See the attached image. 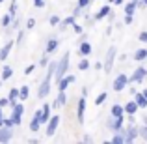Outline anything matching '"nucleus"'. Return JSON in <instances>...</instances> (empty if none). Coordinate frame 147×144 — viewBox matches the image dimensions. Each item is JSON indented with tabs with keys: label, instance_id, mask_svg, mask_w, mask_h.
I'll return each mask as SVG.
<instances>
[{
	"label": "nucleus",
	"instance_id": "1",
	"mask_svg": "<svg viewBox=\"0 0 147 144\" xmlns=\"http://www.w3.org/2000/svg\"><path fill=\"white\" fill-rule=\"evenodd\" d=\"M54 73H56V62H50L49 68H47V73H45L43 83L39 84V88H37V97H39V99H45V97L49 96L50 84H52V79H54Z\"/></svg>",
	"mask_w": 147,
	"mask_h": 144
},
{
	"label": "nucleus",
	"instance_id": "2",
	"mask_svg": "<svg viewBox=\"0 0 147 144\" xmlns=\"http://www.w3.org/2000/svg\"><path fill=\"white\" fill-rule=\"evenodd\" d=\"M69 56H71V53H63V56L60 58V60L56 62V73H54V81L56 83H60L61 79H63L65 75H67V69H69Z\"/></svg>",
	"mask_w": 147,
	"mask_h": 144
},
{
	"label": "nucleus",
	"instance_id": "3",
	"mask_svg": "<svg viewBox=\"0 0 147 144\" xmlns=\"http://www.w3.org/2000/svg\"><path fill=\"white\" fill-rule=\"evenodd\" d=\"M115 56H117V51H115V47H110V49H108V53H106V56H104V64H102L104 73H110L112 71L114 62H115Z\"/></svg>",
	"mask_w": 147,
	"mask_h": 144
},
{
	"label": "nucleus",
	"instance_id": "4",
	"mask_svg": "<svg viewBox=\"0 0 147 144\" xmlns=\"http://www.w3.org/2000/svg\"><path fill=\"white\" fill-rule=\"evenodd\" d=\"M129 77L125 75V73H119L117 77L114 79V84H112V88H114V92H123L127 86H129Z\"/></svg>",
	"mask_w": 147,
	"mask_h": 144
},
{
	"label": "nucleus",
	"instance_id": "5",
	"mask_svg": "<svg viewBox=\"0 0 147 144\" xmlns=\"http://www.w3.org/2000/svg\"><path fill=\"white\" fill-rule=\"evenodd\" d=\"M58 127H60V114H52L50 120L47 122V126H45V133H47L49 137H52L58 131Z\"/></svg>",
	"mask_w": 147,
	"mask_h": 144
},
{
	"label": "nucleus",
	"instance_id": "6",
	"mask_svg": "<svg viewBox=\"0 0 147 144\" xmlns=\"http://www.w3.org/2000/svg\"><path fill=\"white\" fill-rule=\"evenodd\" d=\"M144 79H147V69L140 66V68H136V69H134V73L129 77V83L130 84H138V83H142Z\"/></svg>",
	"mask_w": 147,
	"mask_h": 144
},
{
	"label": "nucleus",
	"instance_id": "7",
	"mask_svg": "<svg viewBox=\"0 0 147 144\" xmlns=\"http://www.w3.org/2000/svg\"><path fill=\"white\" fill-rule=\"evenodd\" d=\"M86 96H80V99L76 101V120L78 124H84V114H86Z\"/></svg>",
	"mask_w": 147,
	"mask_h": 144
},
{
	"label": "nucleus",
	"instance_id": "8",
	"mask_svg": "<svg viewBox=\"0 0 147 144\" xmlns=\"http://www.w3.org/2000/svg\"><path fill=\"white\" fill-rule=\"evenodd\" d=\"M123 135H125V142H134L138 137H140V127L129 126L127 129H123Z\"/></svg>",
	"mask_w": 147,
	"mask_h": 144
},
{
	"label": "nucleus",
	"instance_id": "9",
	"mask_svg": "<svg viewBox=\"0 0 147 144\" xmlns=\"http://www.w3.org/2000/svg\"><path fill=\"white\" fill-rule=\"evenodd\" d=\"M108 127L114 131H121L125 127V116H112L110 122H108Z\"/></svg>",
	"mask_w": 147,
	"mask_h": 144
},
{
	"label": "nucleus",
	"instance_id": "10",
	"mask_svg": "<svg viewBox=\"0 0 147 144\" xmlns=\"http://www.w3.org/2000/svg\"><path fill=\"white\" fill-rule=\"evenodd\" d=\"M41 127H43V124H41V109H39V111H36L34 118L30 120V131H32V133H37Z\"/></svg>",
	"mask_w": 147,
	"mask_h": 144
},
{
	"label": "nucleus",
	"instance_id": "11",
	"mask_svg": "<svg viewBox=\"0 0 147 144\" xmlns=\"http://www.w3.org/2000/svg\"><path fill=\"white\" fill-rule=\"evenodd\" d=\"M13 133H11V127H6V126H0V142H9Z\"/></svg>",
	"mask_w": 147,
	"mask_h": 144
},
{
	"label": "nucleus",
	"instance_id": "12",
	"mask_svg": "<svg viewBox=\"0 0 147 144\" xmlns=\"http://www.w3.org/2000/svg\"><path fill=\"white\" fill-rule=\"evenodd\" d=\"M50 109H52V107H50L49 103H45L43 107H41V124H43V127L47 126V122L50 120V116H52V114H50Z\"/></svg>",
	"mask_w": 147,
	"mask_h": 144
},
{
	"label": "nucleus",
	"instance_id": "13",
	"mask_svg": "<svg viewBox=\"0 0 147 144\" xmlns=\"http://www.w3.org/2000/svg\"><path fill=\"white\" fill-rule=\"evenodd\" d=\"M73 83H75V75H65L63 79L58 83V90H67L69 84H73Z\"/></svg>",
	"mask_w": 147,
	"mask_h": 144
},
{
	"label": "nucleus",
	"instance_id": "14",
	"mask_svg": "<svg viewBox=\"0 0 147 144\" xmlns=\"http://www.w3.org/2000/svg\"><path fill=\"white\" fill-rule=\"evenodd\" d=\"M63 105H67V94L65 90H58V97L52 103V107H63Z\"/></svg>",
	"mask_w": 147,
	"mask_h": 144
},
{
	"label": "nucleus",
	"instance_id": "15",
	"mask_svg": "<svg viewBox=\"0 0 147 144\" xmlns=\"http://www.w3.org/2000/svg\"><path fill=\"white\" fill-rule=\"evenodd\" d=\"M58 45H60V40H56V38H50L47 41V45H45V53L47 54H52L54 51L58 49Z\"/></svg>",
	"mask_w": 147,
	"mask_h": 144
},
{
	"label": "nucleus",
	"instance_id": "16",
	"mask_svg": "<svg viewBox=\"0 0 147 144\" xmlns=\"http://www.w3.org/2000/svg\"><path fill=\"white\" fill-rule=\"evenodd\" d=\"M110 11H112V8H110V4H104L102 8L95 13V21H100V19H104V17H108L110 15Z\"/></svg>",
	"mask_w": 147,
	"mask_h": 144
},
{
	"label": "nucleus",
	"instance_id": "17",
	"mask_svg": "<svg viewBox=\"0 0 147 144\" xmlns=\"http://www.w3.org/2000/svg\"><path fill=\"white\" fill-rule=\"evenodd\" d=\"M7 99H9L11 105H15L17 101H21V88H11L9 94H7Z\"/></svg>",
	"mask_w": 147,
	"mask_h": 144
},
{
	"label": "nucleus",
	"instance_id": "18",
	"mask_svg": "<svg viewBox=\"0 0 147 144\" xmlns=\"http://www.w3.org/2000/svg\"><path fill=\"white\" fill-rule=\"evenodd\" d=\"M138 103H136V99L134 101H129V103H125V114L127 116H132V114H136L138 112Z\"/></svg>",
	"mask_w": 147,
	"mask_h": 144
},
{
	"label": "nucleus",
	"instance_id": "19",
	"mask_svg": "<svg viewBox=\"0 0 147 144\" xmlns=\"http://www.w3.org/2000/svg\"><path fill=\"white\" fill-rule=\"evenodd\" d=\"M91 51H93V47H91V43H90V41H82V43H80V47H78L80 56H90V54H91Z\"/></svg>",
	"mask_w": 147,
	"mask_h": 144
},
{
	"label": "nucleus",
	"instance_id": "20",
	"mask_svg": "<svg viewBox=\"0 0 147 144\" xmlns=\"http://www.w3.org/2000/svg\"><path fill=\"white\" fill-rule=\"evenodd\" d=\"M13 43H15V41H7V43H4V47L0 49V60H6V58L9 56L11 49H13Z\"/></svg>",
	"mask_w": 147,
	"mask_h": 144
},
{
	"label": "nucleus",
	"instance_id": "21",
	"mask_svg": "<svg viewBox=\"0 0 147 144\" xmlns=\"http://www.w3.org/2000/svg\"><path fill=\"white\" fill-rule=\"evenodd\" d=\"M110 114L112 116H125V105H119V103H114L110 109Z\"/></svg>",
	"mask_w": 147,
	"mask_h": 144
},
{
	"label": "nucleus",
	"instance_id": "22",
	"mask_svg": "<svg viewBox=\"0 0 147 144\" xmlns=\"http://www.w3.org/2000/svg\"><path fill=\"white\" fill-rule=\"evenodd\" d=\"M134 99H136V103H138V107H140V109H147V97L144 96V92H136Z\"/></svg>",
	"mask_w": 147,
	"mask_h": 144
},
{
	"label": "nucleus",
	"instance_id": "23",
	"mask_svg": "<svg viewBox=\"0 0 147 144\" xmlns=\"http://www.w3.org/2000/svg\"><path fill=\"white\" fill-rule=\"evenodd\" d=\"M11 77H13V68H11V66H4L0 79H2V81H7V79H11Z\"/></svg>",
	"mask_w": 147,
	"mask_h": 144
},
{
	"label": "nucleus",
	"instance_id": "24",
	"mask_svg": "<svg viewBox=\"0 0 147 144\" xmlns=\"http://www.w3.org/2000/svg\"><path fill=\"white\" fill-rule=\"evenodd\" d=\"M112 144H123L125 142V135H123V129L121 131H115V135L112 137V141H110Z\"/></svg>",
	"mask_w": 147,
	"mask_h": 144
},
{
	"label": "nucleus",
	"instance_id": "25",
	"mask_svg": "<svg viewBox=\"0 0 147 144\" xmlns=\"http://www.w3.org/2000/svg\"><path fill=\"white\" fill-rule=\"evenodd\" d=\"M134 60H136V62L147 60V49H138L136 53H134Z\"/></svg>",
	"mask_w": 147,
	"mask_h": 144
},
{
	"label": "nucleus",
	"instance_id": "26",
	"mask_svg": "<svg viewBox=\"0 0 147 144\" xmlns=\"http://www.w3.org/2000/svg\"><path fill=\"white\" fill-rule=\"evenodd\" d=\"M75 19H76V15H69V17H65L63 21H61V26H63L61 30H65V26H73V25H75Z\"/></svg>",
	"mask_w": 147,
	"mask_h": 144
},
{
	"label": "nucleus",
	"instance_id": "27",
	"mask_svg": "<svg viewBox=\"0 0 147 144\" xmlns=\"http://www.w3.org/2000/svg\"><path fill=\"white\" fill-rule=\"evenodd\" d=\"M11 120H13V124H15V127L17 126H21L22 124V114H19V112H11Z\"/></svg>",
	"mask_w": 147,
	"mask_h": 144
},
{
	"label": "nucleus",
	"instance_id": "28",
	"mask_svg": "<svg viewBox=\"0 0 147 144\" xmlns=\"http://www.w3.org/2000/svg\"><path fill=\"white\" fill-rule=\"evenodd\" d=\"M30 97V86H21V101H26Z\"/></svg>",
	"mask_w": 147,
	"mask_h": 144
},
{
	"label": "nucleus",
	"instance_id": "29",
	"mask_svg": "<svg viewBox=\"0 0 147 144\" xmlns=\"http://www.w3.org/2000/svg\"><path fill=\"white\" fill-rule=\"evenodd\" d=\"M106 97H108V94L106 92H100V94L95 97V105H97V107H100V105L104 103V101H106Z\"/></svg>",
	"mask_w": 147,
	"mask_h": 144
},
{
	"label": "nucleus",
	"instance_id": "30",
	"mask_svg": "<svg viewBox=\"0 0 147 144\" xmlns=\"http://www.w3.org/2000/svg\"><path fill=\"white\" fill-rule=\"evenodd\" d=\"M78 69H80V71H86V69H90V60H88L86 56H84L82 60L78 62Z\"/></svg>",
	"mask_w": 147,
	"mask_h": 144
},
{
	"label": "nucleus",
	"instance_id": "31",
	"mask_svg": "<svg viewBox=\"0 0 147 144\" xmlns=\"http://www.w3.org/2000/svg\"><path fill=\"white\" fill-rule=\"evenodd\" d=\"M49 25H50V26H56V25H61L60 17H58V15H50V19H49Z\"/></svg>",
	"mask_w": 147,
	"mask_h": 144
},
{
	"label": "nucleus",
	"instance_id": "32",
	"mask_svg": "<svg viewBox=\"0 0 147 144\" xmlns=\"http://www.w3.org/2000/svg\"><path fill=\"white\" fill-rule=\"evenodd\" d=\"M11 23H13V17H11L9 13H7V15H4V17H2V26H9Z\"/></svg>",
	"mask_w": 147,
	"mask_h": 144
},
{
	"label": "nucleus",
	"instance_id": "33",
	"mask_svg": "<svg viewBox=\"0 0 147 144\" xmlns=\"http://www.w3.org/2000/svg\"><path fill=\"white\" fill-rule=\"evenodd\" d=\"M71 28L75 30V34H76V36H82V34H84V28H82L80 25H76V23H75V25L71 26Z\"/></svg>",
	"mask_w": 147,
	"mask_h": 144
},
{
	"label": "nucleus",
	"instance_id": "34",
	"mask_svg": "<svg viewBox=\"0 0 147 144\" xmlns=\"http://www.w3.org/2000/svg\"><path fill=\"white\" fill-rule=\"evenodd\" d=\"M140 137L144 139V141H147V124H144V126L140 127Z\"/></svg>",
	"mask_w": 147,
	"mask_h": 144
},
{
	"label": "nucleus",
	"instance_id": "35",
	"mask_svg": "<svg viewBox=\"0 0 147 144\" xmlns=\"http://www.w3.org/2000/svg\"><path fill=\"white\" fill-rule=\"evenodd\" d=\"M49 64H50V62H49V54L45 53V54H43V58L39 60V66H41V68H45V66H49Z\"/></svg>",
	"mask_w": 147,
	"mask_h": 144
},
{
	"label": "nucleus",
	"instance_id": "36",
	"mask_svg": "<svg viewBox=\"0 0 147 144\" xmlns=\"http://www.w3.org/2000/svg\"><path fill=\"white\" fill-rule=\"evenodd\" d=\"M91 2H93V0H78V4H76V6H78V8H82V10H84V8H88Z\"/></svg>",
	"mask_w": 147,
	"mask_h": 144
},
{
	"label": "nucleus",
	"instance_id": "37",
	"mask_svg": "<svg viewBox=\"0 0 147 144\" xmlns=\"http://www.w3.org/2000/svg\"><path fill=\"white\" fill-rule=\"evenodd\" d=\"M34 26H36V19H32V17H30L28 21H26V28H28V30H32Z\"/></svg>",
	"mask_w": 147,
	"mask_h": 144
},
{
	"label": "nucleus",
	"instance_id": "38",
	"mask_svg": "<svg viewBox=\"0 0 147 144\" xmlns=\"http://www.w3.org/2000/svg\"><path fill=\"white\" fill-rule=\"evenodd\" d=\"M138 40H140L142 43H147V30H144V32H140V36H138Z\"/></svg>",
	"mask_w": 147,
	"mask_h": 144
},
{
	"label": "nucleus",
	"instance_id": "39",
	"mask_svg": "<svg viewBox=\"0 0 147 144\" xmlns=\"http://www.w3.org/2000/svg\"><path fill=\"white\" fill-rule=\"evenodd\" d=\"M132 21H134V15H127V13H125V19H123V23H125V25H132Z\"/></svg>",
	"mask_w": 147,
	"mask_h": 144
},
{
	"label": "nucleus",
	"instance_id": "40",
	"mask_svg": "<svg viewBox=\"0 0 147 144\" xmlns=\"http://www.w3.org/2000/svg\"><path fill=\"white\" fill-rule=\"evenodd\" d=\"M4 126H6V127H15V124H13V120H11V116H9V118H4Z\"/></svg>",
	"mask_w": 147,
	"mask_h": 144
},
{
	"label": "nucleus",
	"instance_id": "41",
	"mask_svg": "<svg viewBox=\"0 0 147 144\" xmlns=\"http://www.w3.org/2000/svg\"><path fill=\"white\" fill-rule=\"evenodd\" d=\"M34 69H36V66H34V64H30L28 68L24 69V75H32V73H34Z\"/></svg>",
	"mask_w": 147,
	"mask_h": 144
},
{
	"label": "nucleus",
	"instance_id": "42",
	"mask_svg": "<svg viewBox=\"0 0 147 144\" xmlns=\"http://www.w3.org/2000/svg\"><path fill=\"white\" fill-rule=\"evenodd\" d=\"M7 105H11L9 99H7V97H2V99H0V107L4 109V107H7Z\"/></svg>",
	"mask_w": 147,
	"mask_h": 144
},
{
	"label": "nucleus",
	"instance_id": "43",
	"mask_svg": "<svg viewBox=\"0 0 147 144\" xmlns=\"http://www.w3.org/2000/svg\"><path fill=\"white\" fill-rule=\"evenodd\" d=\"M34 6L36 8H45V0H34Z\"/></svg>",
	"mask_w": 147,
	"mask_h": 144
},
{
	"label": "nucleus",
	"instance_id": "44",
	"mask_svg": "<svg viewBox=\"0 0 147 144\" xmlns=\"http://www.w3.org/2000/svg\"><path fill=\"white\" fill-rule=\"evenodd\" d=\"M112 4H115V6H121V4H125V0H110Z\"/></svg>",
	"mask_w": 147,
	"mask_h": 144
},
{
	"label": "nucleus",
	"instance_id": "45",
	"mask_svg": "<svg viewBox=\"0 0 147 144\" xmlns=\"http://www.w3.org/2000/svg\"><path fill=\"white\" fill-rule=\"evenodd\" d=\"M82 142H91V137H88V135H84V137H82Z\"/></svg>",
	"mask_w": 147,
	"mask_h": 144
},
{
	"label": "nucleus",
	"instance_id": "46",
	"mask_svg": "<svg viewBox=\"0 0 147 144\" xmlns=\"http://www.w3.org/2000/svg\"><path fill=\"white\" fill-rule=\"evenodd\" d=\"M0 126H4V114H2V107H0Z\"/></svg>",
	"mask_w": 147,
	"mask_h": 144
},
{
	"label": "nucleus",
	"instance_id": "47",
	"mask_svg": "<svg viewBox=\"0 0 147 144\" xmlns=\"http://www.w3.org/2000/svg\"><path fill=\"white\" fill-rule=\"evenodd\" d=\"M21 41H22V32H19V36H17V45L21 43Z\"/></svg>",
	"mask_w": 147,
	"mask_h": 144
},
{
	"label": "nucleus",
	"instance_id": "48",
	"mask_svg": "<svg viewBox=\"0 0 147 144\" xmlns=\"http://www.w3.org/2000/svg\"><path fill=\"white\" fill-rule=\"evenodd\" d=\"M95 69H102V62H97V64H95Z\"/></svg>",
	"mask_w": 147,
	"mask_h": 144
},
{
	"label": "nucleus",
	"instance_id": "49",
	"mask_svg": "<svg viewBox=\"0 0 147 144\" xmlns=\"http://www.w3.org/2000/svg\"><path fill=\"white\" fill-rule=\"evenodd\" d=\"M142 92H144V96L147 97V88H144V90H142Z\"/></svg>",
	"mask_w": 147,
	"mask_h": 144
},
{
	"label": "nucleus",
	"instance_id": "50",
	"mask_svg": "<svg viewBox=\"0 0 147 144\" xmlns=\"http://www.w3.org/2000/svg\"><path fill=\"white\" fill-rule=\"evenodd\" d=\"M142 2H144V4H145V6H147V0H142Z\"/></svg>",
	"mask_w": 147,
	"mask_h": 144
},
{
	"label": "nucleus",
	"instance_id": "51",
	"mask_svg": "<svg viewBox=\"0 0 147 144\" xmlns=\"http://www.w3.org/2000/svg\"><path fill=\"white\" fill-rule=\"evenodd\" d=\"M2 83H4V81H2V79H0V86H2Z\"/></svg>",
	"mask_w": 147,
	"mask_h": 144
},
{
	"label": "nucleus",
	"instance_id": "52",
	"mask_svg": "<svg viewBox=\"0 0 147 144\" xmlns=\"http://www.w3.org/2000/svg\"><path fill=\"white\" fill-rule=\"evenodd\" d=\"M2 2H4V0H0V4H2Z\"/></svg>",
	"mask_w": 147,
	"mask_h": 144
}]
</instances>
